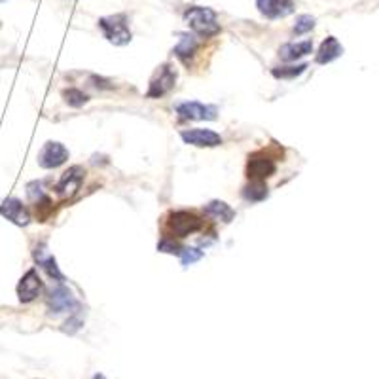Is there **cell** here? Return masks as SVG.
Wrapping results in <instances>:
<instances>
[{"label": "cell", "instance_id": "1", "mask_svg": "<svg viewBox=\"0 0 379 379\" xmlns=\"http://www.w3.org/2000/svg\"><path fill=\"white\" fill-rule=\"evenodd\" d=\"M184 22L188 23V27L199 38H212L220 33V23L211 8L190 6L184 12Z\"/></svg>", "mask_w": 379, "mask_h": 379}, {"label": "cell", "instance_id": "2", "mask_svg": "<svg viewBox=\"0 0 379 379\" xmlns=\"http://www.w3.org/2000/svg\"><path fill=\"white\" fill-rule=\"evenodd\" d=\"M203 228V220L196 212L171 211L165 217V230L173 237H188Z\"/></svg>", "mask_w": 379, "mask_h": 379}, {"label": "cell", "instance_id": "3", "mask_svg": "<svg viewBox=\"0 0 379 379\" xmlns=\"http://www.w3.org/2000/svg\"><path fill=\"white\" fill-rule=\"evenodd\" d=\"M99 27L103 31V35L114 46H126L131 42V31L127 25V17L124 14L108 15L99 19Z\"/></svg>", "mask_w": 379, "mask_h": 379}, {"label": "cell", "instance_id": "4", "mask_svg": "<svg viewBox=\"0 0 379 379\" xmlns=\"http://www.w3.org/2000/svg\"><path fill=\"white\" fill-rule=\"evenodd\" d=\"M176 84V71L169 63L162 65L158 71H155L154 78L150 80L148 85L146 97L148 99H160L163 95H167Z\"/></svg>", "mask_w": 379, "mask_h": 379}, {"label": "cell", "instance_id": "5", "mask_svg": "<svg viewBox=\"0 0 379 379\" xmlns=\"http://www.w3.org/2000/svg\"><path fill=\"white\" fill-rule=\"evenodd\" d=\"M277 171V163L269 154L266 152H254L249 155L246 162V176L251 180H266L269 176L275 175Z\"/></svg>", "mask_w": 379, "mask_h": 379}, {"label": "cell", "instance_id": "6", "mask_svg": "<svg viewBox=\"0 0 379 379\" xmlns=\"http://www.w3.org/2000/svg\"><path fill=\"white\" fill-rule=\"evenodd\" d=\"M48 308L51 315H61V313H76L78 302L69 288L63 283H59V287L51 290L48 296Z\"/></svg>", "mask_w": 379, "mask_h": 379}, {"label": "cell", "instance_id": "7", "mask_svg": "<svg viewBox=\"0 0 379 379\" xmlns=\"http://www.w3.org/2000/svg\"><path fill=\"white\" fill-rule=\"evenodd\" d=\"M69 160V150L57 141L46 142L38 154V165L42 169H56Z\"/></svg>", "mask_w": 379, "mask_h": 379}, {"label": "cell", "instance_id": "8", "mask_svg": "<svg viewBox=\"0 0 379 379\" xmlns=\"http://www.w3.org/2000/svg\"><path fill=\"white\" fill-rule=\"evenodd\" d=\"M42 288H44L42 279H40L38 271L33 267V269H28L27 273L23 275L22 281L17 285V298H19V302L22 303L35 302L36 298L40 296V292H42Z\"/></svg>", "mask_w": 379, "mask_h": 379}, {"label": "cell", "instance_id": "9", "mask_svg": "<svg viewBox=\"0 0 379 379\" xmlns=\"http://www.w3.org/2000/svg\"><path fill=\"white\" fill-rule=\"evenodd\" d=\"M84 175H85L84 167H80V165L69 167L63 175H61V178H59V183H57L56 186V192L61 197H72L78 190H80V186H82Z\"/></svg>", "mask_w": 379, "mask_h": 379}, {"label": "cell", "instance_id": "10", "mask_svg": "<svg viewBox=\"0 0 379 379\" xmlns=\"http://www.w3.org/2000/svg\"><path fill=\"white\" fill-rule=\"evenodd\" d=\"M0 214L8 218L10 222H14L15 226H28L31 224V212L25 207L23 201H19L17 197H8L4 199V203L0 205Z\"/></svg>", "mask_w": 379, "mask_h": 379}, {"label": "cell", "instance_id": "11", "mask_svg": "<svg viewBox=\"0 0 379 379\" xmlns=\"http://www.w3.org/2000/svg\"><path fill=\"white\" fill-rule=\"evenodd\" d=\"M176 114L183 119H217V106L203 105L197 101H186L176 105Z\"/></svg>", "mask_w": 379, "mask_h": 379}, {"label": "cell", "instance_id": "12", "mask_svg": "<svg viewBox=\"0 0 379 379\" xmlns=\"http://www.w3.org/2000/svg\"><path fill=\"white\" fill-rule=\"evenodd\" d=\"M180 137L186 144L197 148H214L222 144V137L211 129H186L180 133Z\"/></svg>", "mask_w": 379, "mask_h": 379}, {"label": "cell", "instance_id": "13", "mask_svg": "<svg viewBox=\"0 0 379 379\" xmlns=\"http://www.w3.org/2000/svg\"><path fill=\"white\" fill-rule=\"evenodd\" d=\"M33 256H35L36 264L42 267L44 271H46L51 279H56L57 283L65 281L63 273H61V269H59V266H57L56 258H53L51 253L48 251L46 243H38V245L35 246V251H33Z\"/></svg>", "mask_w": 379, "mask_h": 379}, {"label": "cell", "instance_id": "14", "mask_svg": "<svg viewBox=\"0 0 379 379\" xmlns=\"http://www.w3.org/2000/svg\"><path fill=\"white\" fill-rule=\"evenodd\" d=\"M256 6L262 15L267 19H281L294 12V2L292 0H256Z\"/></svg>", "mask_w": 379, "mask_h": 379}, {"label": "cell", "instance_id": "15", "mask_svg": "<svg viewBox=\"0 0 379 379\" xmlns=\"http://www.w3.org/2000/svg\"><path fill=\"white\" fill-rule=\"evenodd\" d=\"M342 53H344V46L337 42V38L328 36V38L321 44V48H319V53H317V63L319 65L332 63V61H336L337 57H342Z\"/></svg>", "mask_w": 379, "mask_h": 379}, {"label": "cell", "instance_id": "16", "mask_svg": "<svg viewBox=\"0 0 379 379\" xmlns=\"http://www.w3.org/2000/svg\"><path fill=\"white\" fill-rule=\"evenodd\" d=\"M311 51H313V40H303V42L285 44L279 49V56H281L283 61H296V59L309 56Z\"/></svg>", "mask_w": 379, "mask_h": 379}, {"label": "cell", "instance_id": "17", "mask_svg": "<svg viewBox=\"0 0 379 379\" xmlns=\"http://www.w3.org/2000/svg\"><path fill=\"white\" fill-rule=\"evenodd\" d=\"M199 49V42L196 36L192 35H180V40L175 46V56L183 61V63H190V59L196 56Z\"/></svg>", "mask_w": 379, "mask_h": 379}, {"label": "cell", "instance_id": "18", "mask_svg": "<svg viewBox=\"0 0 379 379\" xmlns=\"http://www.w3.org/2000/svg\"><path fill=\"white\" fill-rule=\"evenodd\" d=\"M205 214H209L211 218L218 220V222H232L233 217H235V211H233L232 207L224 201H211L209 205H205Z\"/></svg>", "mask_w": 379, "mask_h": 379}, {"label": "cell", "instance_id": "19", "mask_svg": "<svg viewBox=\"0 0 379 379\" xmlns=\"http://www.w3.org/2000/svg\"><path fill=\"white\" fill-rule=\"evenodd\" d=\"M269 196L267 192V186L264 184V180H253L251 184H246L243 188V197L251 203H258V201H264L266 197Z\"/></svg>", "mask_w": 379, "mask_h": 379}, {"label": "cell", "instance_id": "20", "mask_svg": "<svg viewBox=\"0 0 379 379\" xmlns=\"http://www.w3.org/2000/svg\"><path fill=\"white\" fill-rule=\"evenodd\" d=\"M308 69V65L300 63V65H287V67H275L271 74L275 78H279V80H294L300 74H303Z\"/></svg>", "mask_w": 379, "mask_h": 379}, {"label": "cell", "instance_id": "21", "mask_svg": "<svg viewBox=\"0 0 379 379\" xmlns=\"http://www.w3.org/2000/svg\"><path fill=\"white\" fill-rule=\"evenodd\" d=\"M63 99L67 105L74 106V108H80V106H84L85 103L90 101V97H87L84 92L76 90V87H69V90H65Z\"/></svg>", "mask_w": 379, "mask_h": 379}, {"label": "cell", "instance_id": "22", "mask_svg": "<svg viewBox=\"0 0 379 379\" xmlns=\"http://www.w3.org/2000/svg\"><path fill=\"white\" fill-rule=\"evenodd\" d=\"M178 256H180V260H183L184 266H192V264H196V262H199L203 258V251H199L196 246H186V249L180 251Z\"/></svg>", "mask_w": 379, "mask_h": 379}, {"label": "cell", "instance_id": "23", "mask_svg": "<svg viewBox=\"0 0 379 379\" xmlns=\"http://www.w3.org/2000/svg\"><path fill=\"white\" fill-rule=\"evenodd\" d=\"M315 27V17H311V15H300L298 19H296V25H294V33L296 35H305V33H309L311 28Z\"/></svg>", "mask_w": 379, "mask_h": 379}, {"label": "cell", "instance_id": "24", "mask_svg": "<svg viewBox=\"0 0 379 379\" xmlns=\"http://www.w3.org/2000/svg\"><path fill=\"white\" fill-rule=\"evenodd\" d=\"M27 196L33 205L38 203V201H42L44 197H46V192L42 190V183L27 184Z\"/></svg>", "mask_w": 379, "mask_h": 379}, {"label": "cell", "instance_id": "25", "mask_svg": "<svg viewBox=\"0 0 379 379\" xmlns=\"http://www.w3.org/2000/svg\"><path fill=\"white\" fill-rule=\"evenodd\" d=\"M158 251L160 253H169V254H180V246L175 241V237H165L160 241V245H158Z\"/></svg>", "mask_w": 379, "mask_h": 379}, {"label": "cell", "instance_id": "26", "mask_svg": "<svg viewBox=\"0 0 379 379\" xmlns=\"http://www.w3.org/2000/svg\"><path fill=\"white\" fill-rule=\"evenodd\" d=\"M82 326H84V321L80 319V315H78V313H74V315H72L71 319H69V321L63 324V328H61V330H63L65 334L72 336V334H76V332L80 330Z\"/></svg>", "mask_w": 379, "mask_h": 379}, {"label": "cell", "instance_id": "27", "mask_svg": "<svg viewBox=\"0 0 379 379\" xmlns=\"http://www.w3.org/2000/svg\"><path fill=\"white\" fill-rule=\"evenodd\" d=\"M93 379H106V378L103 376V373H95V376H93Z\"/></svg>", "mask_w": 379, "mask_h": 379}]
</instances>
